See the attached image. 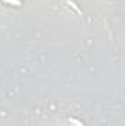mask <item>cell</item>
Segmentation results:
<instances>
[{
  "label": "cell",
  "mask_w": 125,
  "mask_h": 126,
  "mask_svg": "<svg viewBox=\"0 0 125 126\" xmlns=\"http://www.w3.org/2000/svg\"><path fill=\"white\" fill-rule=\"evenodd\" d=\"M68 3H69V5H71V6H72V7H74V9H75V10H77V12H78V13H80V15H81V10H80V9H78V7H77V5H75V3H74V2H68Z\"/></svg>",
  "instance_id": "cell-1"
}]
</instances>
